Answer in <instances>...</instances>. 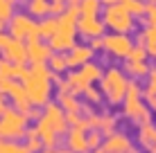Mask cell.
I'll use <instances>...</instances> for the list:
<instances>
[{"mask_svg": "<svg viewBox=\"0 0 156 153\" xmlns=\"http://www.w3.org/2000/svg\"><path fill=\"white\" fill-rule=\"evenodd\" d=\"M102 0H82V5H79V12L82 16H98L102 12Z\"/></svg>", "mask_w": 156, "mask_h": 153, "instance_id": "obj_26", "label": "cell"}, {"mask_svg": "<svg viewBox=\"0 0 156 153\" xmlns=\"http://www.w3.org/2000/svg\"><path fill=\"white\" fill-rule=\"evenodd\" d=\"M18 0H0V20L9 23V18L14 16V7Z\"/></svg>", "mask_w": 156, "mask_h": 153, "instance_id": "obj_28", "label": "cell"}, {"mask_svg": "<svg viewBox=\"0 0 156 153\" xmlns=\"http://www.w3.org/2000/svg\"><path fill=\"white\" fill-rule=\"evenodd\" d=\"M90 50L93 52H104V36H98V38H90L88 41Z\"/></svg>", "mask_w": 156, "mask_h": 153, "instance_id": "obj_36", "label": "cell"}, {"mask_svg": "<svg viewBox=\"0 0 156 153\" xmlns=\"http://www.w3.org/2000/svg\"><path fill=\"white\" fill-rule=\"evenodd\" d=\"M14 65H16V63L7 61V59H0V77H9V79H12V75H14Z\"/></svg>", "mask_w": 156, "mask_h": 153, "instance_id": "obj_33", "label": "cell"}, {"mask_svg": "<svg viewBox=\"0 0 156 153\" xmlns=\"http://www.w3.org/2000/svg\"><path fill=\"white\" fill-rule=\"evenodd\" d=\"M0 95H2V92H0Z\"/></svg>", "mask_w": 156, "mask_h": 153, "instance_id": "obj_48", "label": "cell"}, {"mask_svg": "<svg viewBox=\"0 0 156 153\" xmlns=\"http://www.w3.org/2000/svg\"><path fill=\"white\" fill-rule=\"evenodd\" d=\"M138 146L145 153H156V126L152 122L138 124Z\"/></svg>", "mask_w": 156, "mask_h": 153, "instance_id": "obj_13", "label": "cell"}, {"mask_svg": "<svg viewBox=\"0 0 156 153\" xmlns=\"http://www.w3.org/2000/svg\"><path fill=\"white\" fill-rule=\"evenodd\" d=\"M25 90H27V97L32 101V106L43 108L45 104H50V95H52V79L36 75V72H30L27 81H25Z\"/></svg>", "mask_w": 156, "mask_h": 153, "instance_id": "obj_5", "label": "cell"}, {"mask_svg": "<svg viewBox=\"0 0 156 153\" xmlns=\"http://www.w3.org/2000/svg\"><path fill=\"white\" fill-rule=\"evenodd\" d=\"M27 14L34 18H45V16H50V2L48 0H27Z\"/></svg>", "mask_w": 156, "mask_h": 153, "instance_id": "obj_22", "label": "cell"}, {"mask_svg": "<svg viewBox=\"0 0 156 153\" xmlns=\"http://www.w3.org/2000/svg\"><path fill=\"white\" fill-rule=\"evenodd\" d=\"M66 5H68V7H79L82 0H66Z\"/></svg>", "mask_w": 156, "mask_h": 153, "instance_id": "obj_41", "label": "cell"}, {"mask_svg": "<svg viewBox=\"0 0 156 153\" xmlns=\"http://www.w3.org/2000/svg\"><path fill=\"white\" fill-rule=\"evenodd\" d=\"M138 45H143L147 50L149 59L156 61V25H145V27L138 32Z\"/></svg>", "mask_w": 156, "mask_h": 153, "instance_id": "obj_16", "label": "cell"}, {"mask_svg": "<svg viewBox=\"0 0 156 153\" xmlns=\"http://www.w3.org/2000/svg\"><path fill=\"white\" fill-rule=\"evenodd\" d=\"M43 117L48 119V124L55 128V133L59 135V138L66 135L68 128H70V124H68V119H66V110L59 106L57 101H50V104L43 106Z\"/></svg>", "mask_w": 156, "mask_h": 153, "instance_id": "obj_8", "label": "cell"}, {"mask_svg": "<svg viewBox=\"0 0 156 153\" xmlns=\"http://www.w3.org/2000/svg\"><path fill=\"white\" fill-rule=\"evenodd\" d=\"M145 25H156V5H147V12H145V18L140 20Z\"/></svg>", "mask_w": 156, "mask_h": 153, "instance_id": "obj_35", "label": "cell"}, {"mask_svg": "<svg viewBox=\"0 0 156 153\" xmlns=\"http://www.w3.org/2000/svg\"><path fill=\"white\" fill-rule=\"evenodd\" d=\"M9 41H12V34H2V32H0V50H2Z\"/></svg>", "mask_w": 156, "mask_h": 153, "instance_id": "obj_39", "label": "cell"}, {"mask_svg": "<svg viewBox=\"0 0 156 153\" xmlns=\"http://www.w3.org/2000/svg\"><path fill=\"white\" fill-rule=\"evenodd\" d=\"M77 72H79V77L84 79L88 86H93V83H98L100 79H102V68L98 65V63H93V61H88V63H84L82 68H77Z\"/></svg>", "mask_w": 156, "mask_h": 153, "instance_id": "obj_19", "label": "cell"}, {"mask_svg": "<svg viewBox=\"0 0 156 153\" xmlns=\"http://www.w3.org/2000/svg\"><path fill=\"white\" fill-rule=\"evenodd\" d=\"M0 52H2V59H7V61H12V63H25V61H30L27 45H25L20 38H12Z\"/></svg>", "mask_w": 156, "mask_h": 153, "instance_id": "obj_11", "label": "cell"}, {"mask_svg": "<svg viewBox=\"0 0 156 153\" xmlns=\"http://www.w3.org/2000/svg\"><path fill=\"white\" fill-rule=\"evenodd\" d=\"M133 41L129 38V34H120V32H109L104 34V52L111 54L113 59H122L125 61L129 56V52L133 50Z\"/></svg>", "mask_w": 156, "mask_h": 153, "instance_id": "obj_7", "label": "cell"}, {"mask_svg": "<svg viewBox=\"0 0 156 153\" xmlns=\"http://www.w3.org/2000/svg\"><path fill=\"white\" fill-rule=\"evenodd\" d=\"M122 70H125V75L131 77V79H145V77L149 75V70H152V65H149L147 61L125 59V65H122Z\"/></svg>", "mask_w": 156, "mask_h": 153, "instance_id": "obj_18", "label": "cell"}, {"mask_svg": "<svg viewBox=\"0 0 156 153\" xmlns=\"http://www.w3.org/2000/svg\"><path fill=\"white\" fill-rule=\"evenodd\" d=\"M104 7H111V5H120V0H102Z\"/></svg>", "mask_w": 156, "mask_h": 153, "instance_id": "obj_42", "label": "cell"}, {"mask_svg": "<svg viewBox=\"0 0 156 153\" xmlns=\"http://www.w3.org/2000/svg\"><path fill=\"white\" fill-rule=\"evenodd\" d=\"M102 20H104L106 29L120 32V34H131L133 27H136V18H133V16L129 14L122 5H111V7H104Z\"/></svg>", "mask_w": 156, "mask_h": 153, "instance_id": "obj_4", "label": "cell"}, {"mask_svg": "<svg viewBox=\"0 0 156 153\" xmlns=\"http://www.w3.org/2000/svg\"><path fill=\"white\" fill-rule=\"evenodd\" d=\"M145 2H147V5H156V0H145Z\"/></svg>", "mask_w": 156, "mask_h": 153, "instance_id": "obj_45", "label": "cell"}, {"mask_svg": "<svg viewBox=\"0 0 156 153\" xmlns=\"http://www.w3.org/2000/svg\"><path fill=\"white\" fill-rule=\"evenodd\" d=\"M88 153H104L102 149H93V151H88Z\"/></svg>", "mask_w": 156, "mask_h": 153, "instance_id": "obj_44", "label": "cell"}, {"mask_svg": "<svg viewBox=\"0 0 156 153\" xmlns=\"http://www.w3.org/2000/svg\"><path fill=\"white\" fill-rule=\"evenodd\" d=\"M120 5L133 18H145V12H147V2L145 0H120Z\"/></svg>", "mask_w": 156, "mask_h": 153, "instance_id": "obj_24", "label": "cell"}, {"mask_svg": "<svg viewBox=\"0 0 156 153\" xmlns=\"http://www.w3.org/2000/svg\"><path fill=\"white\" fill-rule=\"evenodd\" d=\"M88 131H82V128H75V126H70L66 133V146L70 149L73 153H88Z\"/></svg>", "mask_w": 156, "mask_h": 153, "instance_id": "obj_12", "label": "cell"}, {"mask_svg": "<svg viewBox=\"0 0 156 153\" xmlns=\"http://www.w3.org/2000/svg\"><path fill=\"white\" fill-rule=\"evenodd\" d=\"M36 131H39V138L43 142V146H45V149H55L57 142H59V135L55 133V128L48 124V119L43 117V115L36 119Z\"/></svg>", "mask_w": 156, "mask_h": 153, "instance_id": "obj_17", "label": "cell"}, {"mask_svg": "<svg viewBox=\"0 0 156 153\" xmlns=\"http://www.w3.org/2000/svg\"><path fill=\"white\" fill-rule=\"evenodd\" d=\"M68 56V65L73 68V70H77V68H82L84 63H88L93 59V50H90V45H77L75 43L70 50L66 52Z\"/></svg>", "mask_w": 156, "mask_h": 153, "instance_id": "obj_15", "label": "cell"}, {"mask_svg": "<svg viewBox=\"0 0 156 153\" xmlns=\"http://www.w3.org/2000/svg\"><path fill=\"white\" fill-rule=\"evenodd\" d=\"M2 25H5V20H0V32H2Z\"/></svg>", "mask_w": 156, "mask_h": 153, "instance_id": "obj_46", "label": "cell"}, {"mask_svg": "<svg viewBox=\"0 0 156 153\" xmlns=\"http://www.w3.org/2000/svg\"><path fill=\"white\" fill-rule=\"evenodd\" d=\"M61 2H66V0H61Z\"/></svg>", "mask_w": 156, "mask_h": 153, "instance_id": "obj_47", "label": "cell"}, {"mask_svg": "<svg viewBox=\"0 0 156 153\" xmlns=\"http://www.w3.org/2000/svg\"><path fill=\"white\" fill-rule=\"evenodd\" d=\"M0 153H30L25 144H18L16 140H2L0 138Z\"/></svg>", "mask_w": 156, "mask_h": 153, "instance_id": "obj_27", "label": "cell"}, {"mask_svg": "<svg viewBox=\"0 0 156 153\" xmlns=\"http://www.w3.org/2000/svg\"><path fill=\"white\" fill-rule=\"evenodd\" d=\"M66 9H68V5L61 2V0H52L50 2V16H61Z\"/></svg>", "mask_w": 156, "mask_h": 153, "instance_id": "obj_34", "label": "cell"}, {"mask_svg": "<svg viewBox=\"0 0 156 153\" xmlns=\"http://www.w3.org/2000/svg\"><path fill=\"white\" fill-rule=\"evenodd\" d=\"M27 77H30V68H25V63H16L14 65V75L12 79H16V81H27Z\"/></svg>", "mask_w": 156, "mask_h": 153, "instance_id": "obj_31", "label": "cell"}, {"mask_svg": "<svg viewBox=\"0 0 156 153\" xmlns=\"http://www.w3.org/2000/svg\"><path fill=\"white\" fill-rule=\"evenodd\" d=\"M143 95H156V68H152L147 75V86H145Z\"/></svg>", "mask_w": 156, "mask_h": 153, "instance_id": "obj_32", "label": "cell"}, {"mask_svg": "<svg viewBox=\"0 0 156 153\" xmlns=\"http://www.w3.org/2000/svg\"><path fill=\"white\" fill-rule=\"evenodd\" d=\"M30 117L18 108H7L0 117V138L2 140H23L27 135Z\"/></svg>", "mask_w": 156, "mask_h": 153, "instance_id": "obj_3", "label": "cell"}, {"mask_svg": "<svg viewBox=\"0 0 156 153\" xmlns=\"http://www.w3.org/2000/svg\"><path fill=\"white\" fill-rule=\"evenodd\" d=\"M7 110V104H5V99H2V95H0V117H2V113Z\"/></svg>", "mask_w": 156, "mask_h": 153, "instance_id": "obj_40", "label": "cell"}, {"mask_svg": "<svg viewBox=\"0 0 156 153\" xmlns=\"http://www.w3.org/2000/svg\"><path fill=\"white\" fill-rule=\"evenodd\" d=\"M57 32V16H45V18H39L36 20V34L39 38H48L50 41Z\"/></svg>", "mask_w": 156, "mask_h": 153, "instance_id": "obj_20", "label": "cell"}, {"mask_svg": "<svg viewBox=\"0 0 156 153\" xmlns=\"http://www.w3.org/2000/svg\"><path fill=\"white\" fill-rule=\"evenodd\" d=\"M48 68L52 70V75H63L66 70H70L66 52H55V54H52L50 59H48Z\"/></svg>", "mask_w": 156, "mask_h": 153, "instance_id": "obj_21", "label": "cell"}, {"mask_svg": "<svg viewBox=\"0 0 156 153\" xmlns=\"http://www.w3.org/2000/svg\"><path fill=\"white\" fill-rule=\"evenodd\" d=\"M143 97H145V104L149 106V110L156 113V95H143Z\"/></svg>", "mask_w": 156, "mask_h": 153, "instance_id": "obj_37", "label": "cell"}, {"mask_svg": "<svg viewBox=\"0 0 156 153\" xmlns=\"http://www.w3.org/2000/svg\"><path fill=\"white\" fill-rule=\"evenodd\" d=\"M104 29H106L104 20H100L98 16H79V20H77V34L86 41L104 36Z\"/></svg>", "mask_w": 156, "mask_h": 153, "instance_id": "obj_9", "label": "cell"}, {"mask_svg": "<svg viewBox=\"0 0 156 153\" xmlns=\"http://www.w3.org/2000/svg\"><path fill=\"white\" fill-rule=\"evenodd\" d=\"M127 153H140V151H138V149H136V146H131V149H129Z\"/></svg>", "mask_w": 156, "mask_h": 153, "instance_id": "obj_43", "label": "cell"}, {"mask_svg": "<svg viewBox=\"0 0 156 153\" xmlns=\"http://www.w3.org/2000/svg\"><path fill=\"white\" fill-rule=\"evenodd\" d=\"M84 99L90 104V106H98L102 99H104V95H102V90H98L95 86H88V88L84 90Z\"/></svg>", "mask_w": 156, "mask_h": 153, "instance_id": "obj_29", "label": "cell"}, {"mask_svg": "<svg viewBox=\"0 0 156 153\" xmlns=\"http://www.w3.org/2000/svg\"><path fill=\"white\" fill-rule=\"evenodd\" d=\"M66 81H68V86H70L73 95H77V97H79V95H84V90L88 88V83H86L84 79L79 77V72H77V70H73L70 75L66 77Z\"/></svg>", "mask_w": 156, "mask_h": 153, "instance_id": "obj_25", "label": "cell"}, {"mask_svg": "<svg viewBox=\"0 0 156 153\" xmlns=\"http://www.w3.org/2000/svg\"><path fill=\"white\" fill-rule=\"evenodd\" d=\"M115 128H118V117H115V115H111V113H102V115H100V126H98V131L106 138V135L115 133Z\"/></svg>", "mask_w": 156, "mask_h": 153, "instance_id": "obj_23", "label": "cell"}, {"mask_svg": "<svg viewBox=\"0 0 156 153\" xmlns=\"http://www.w3.org/2000/svg\"><path fill=\"white\" fill-rule=\"evenodd\" d=\"M39 153H73V151L68 149V146H63V149H43Z\"/></svg>", "mask_w": 156, "mask_h": 153, "instance_id": "obj_38", "label": "cell"}, {"mask_svg": "<svg viewBox=\"0 0 156 153\" xmlns=\"http://www.w3.org/2000/svg\"><path fill=\"white\" fill-rule=\"evenodd\" d=\"M7 25H9L12 38H20V41L39 38V34H36V20H34V16H30V14H14Z\"/></svg>", "mask_w": 156, "mask_h": 153, "instance_id": "obj_6", "label": "cell"}, {"mask_svg": "<svg viewBox=\"0 0 156 153\" xmlns=\"http://www.w3.org/2000/svg\"><path fill=\"white\" fill-rule=\"evenodd\" d=\"M131 146L133 144H131V140H129V135L115 131V133H111V135H106V138H104V142H102L100 149L104 153H127Z\"/></svg>", "mask_w": 156, "mask_h": 153, "instance_id": "obj_10", "label": "cell"}, {"mask_svg": "<svg viewBox=\"0 0 156 153\" xmlns=\"http://www.w3.org/2000/svg\"><path fill=\"white\" fill-rule=\"evenodd\" d=\"M127 86H129V79L122 68H109L100 79V90L109 101V106H120L127 95Z\"/></svg>", "mask_w": 156, "mask_h": 153, "instance_id": "obj_2", "label": "cell"}, {"mask_svg": "<svg viewBox=\"0 0 156 153\" xmlns=\"http://www.w3.org/2000/svg\"><path fill=\"white\" fill-rule=\"evenodd\" d=\"M52 54H55V50L50 47V43H43L41 38L27 41V56L32 63H48Z\"/></svg>", "mask_w": 156, "mask_h": 153, "instance_id": "obj_14", "label": "cell"}, {"mask_svg": "<svg viewBox=\"0 0 156 153\" xmlns=\"http://www.w3.org/2000/svg\"><path fill=\"white\" fill-rule=\"evenodd\" d=\"M86 138H88V149H90V151H93V149H100L102 142H104V135H102L98 128H90Z\"/></svg>", "mask_w": 156, "mask_h": 153, "instance_id": "obj_30", "label": "cell"}, {"mask_svg": "<svg viewBox=\"0 0 156 153\" xmlns=\"http://www.w3.org/2000/svg\"><path fill=\"white\" fill-rule=\"evenodd\" d=\"M143 90L138 86V79H131L127 86V95L122 99V115L133 124H143V122H152V110L143 101Z\"/></svg>", "mask_w": 156, "mask_h": 153, "instance_id": "obj_1", "label": "cell"}]
</instances>
